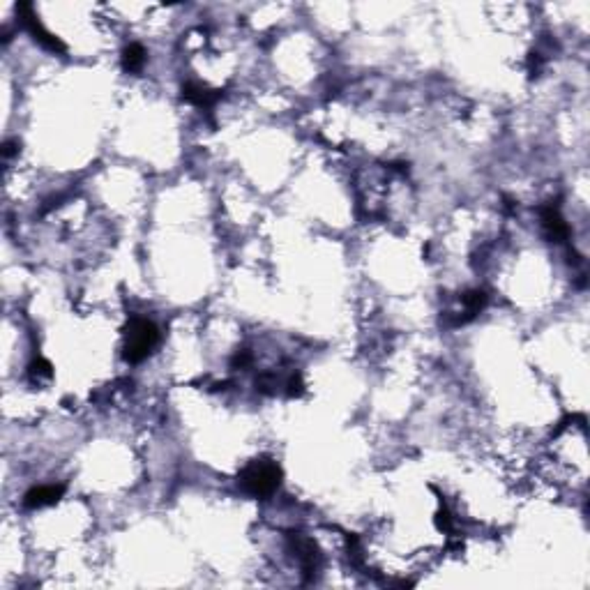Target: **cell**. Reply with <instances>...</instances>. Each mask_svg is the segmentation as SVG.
Instances as JSON below:
<instances>
[{
    "label": "cell",
    "mask_w": 590,
    "mask_h": 590,
    "mask_svg": "<svg viewBox=\"0 0 590 590\" xmlns=\"http://www.w3.org/2000/svg\"><path fill=\"white\" fill-rule=\"evenodd\" d=\"M183 97L190 101V104L199 106V108H210L219 99V92L210 90V88H206V85H201V83L190 81V83L183 85Z\"/></svg>",
    "instance_id": "7"
},
{
    "label": "cell",
    "mask_w": 590,
    "mask_h": 590,
    "mask_svg": "<svg viewBox=\"0 0 590 590\" xmlns=\"http://www.w3.org/2000/svg\"><path fill=\"white\" fill-rule=\"evenodd\" d=\"M146 65V51H143V46L141 44H129V46H125L122 49V67L127 69V72L132 74H136L141 72Z\"/></svg>",
    "instance_id": "9"
},
{
    "label": "cell",
    "mask_w": 590,
    "mask_h": 590,
    "mask_svg": "<svg viewBox=\"0 0 590 590\" xmlns=\"http://www.w3.org/2000/svg\"><path fill=\"white\" fill-rule=\"evenodd\" d=\"M542 56L540 53H531V58H528V72H531V76H538L540 74V69H542Z\"/></svg>",
    "instance_id": "12"
},
{
    "label": "cell",
    "mask_w": 590,
    "mask_h": 590,
    "mask_svg": "<svg viewBox=\"0 0 590 590\" xmlns=\"http://www.w3.org/2000/svg\"><path fill=\"white\" fill-rule=\"evenodd\" d=\"M51 365L44 358H37L33 365H30V376L33 379H51Z\"/></svg>",
    "instance_id": "10"
},
{
    "label": "cell",
    "mask_w": 590,
    "mask_h": 590,
    "mask_svg": "<svg viewBox=\"0 0 590 590\" xmlns=\"http://www.w3.org/2000/svg\"><path fill=\"white\" fill-rule=\"evenodd\" d=\"M65 493V486L62 484H39L33 486L26 496H23V507L28 510H39L46 505H56V503L62 498Z\"/></svg>",
    "instance_id": "4"
},
{
    "label": "cell",
    "mask_w": 590,
    "mask_h": 590,
    "mask_svg": "<svg viewBox=\"0 0 590 590\" xmlns=\"http://www.w3.org/2000/svg\"><path fill=\"white\" fill-rule=\"evenodd\" d=\"M542 217V226H545L547 235L556 242H568L570 238V226L568 222L561 217V212H558V206H545L540 212Z\"/></svg>",
    "instance_id": "6"
},
{
    "label": "cell",
    "mask_w": 590,
    "mask_h": 590,
    "mask_svg": "<svg viewBox=\"0 0 590 590\" xmlns=\"http://www.w3.org/2000/svg\"><path fill=\"white\" fill-rule=\"evenodd\" d=\"M17 146H19L17 141H5V143H3V157H5V160H10V157L17 153Z\"/></svg>",
    "instance_id": "14"
},
{
    "label": "cell",
    "mask_w": 590,
    "mask_h": 590,
    "mask_svg": "<svg viewBox=\"0 0 590 590\" xmlns=\"http://www.w3.org/2000/svg\"><path fill=\"white\" fill-rule=\"evenodd\" d=\"M249 360H251V358H249V353H247V351H242V353H238V356L233 358V367H238V365H240V367H247V365H249Z\"/></svg>",
    "instance_id": "15"
},
{
    "label": "cell",
    "mask_w": 590,
    "mask_h": 590,
    "mask_svg": "<svg viewBox=\"0 0 590 590\" xmlns=\"http://www.w3.org/2000/svg\"><path fill=\"white\" fill-rule=\"evenodd\" d=\"M486 302H489V295L484 293V290H468L466 295H463V316L459 318V323H468L470 318H475L479 311L484 309Z\"/></svg>",
    "instance_id": "8"
},
{
    "label": "cell",
    "mask_w": 590,
    "mask_h": 590,
    "mask_svg": "<svg viewBox=\"0 0 590 590\" xmlns=\"http://www.w3.org/2000/svg\"><path fill=\"white\" fill-rule=\"evenodd\" d=\"M302 390H304L302 376H300V374H293V376H290V379L286 381V392H288V397H295V395H300Z\"/></svg>",
    "instance_id": "11"
},
{
    "label": "cell",
    "mask_w": 590,
    "mask_h": 590,
    "mask_svg": "<svg viewBox=\"0 0 590 590\" xmlns=\"http://www.w3.org/2000/svg\"><path fill=\"white\" fill-rule=\"evenodd\" d=\"M19 17H21V23L30 30V35H33L39 44L44 46V49H49V51H56V53H62L65 51V44L60 42L58 37H53L49 30H46L42 23L37 21L35 17V12H33V5H28V3H21L19 5Z\"/></svg>",
    "instance_id": "3"
},
{
    "label": "cell",
    "mask_w": 590,
    "mask_h": 590,
    "mask_svg": "<svg viewBox=\"0 0 590 590\" xmlns=\"http://www.w3.org/2000/svg\"><path fill=\"white\" fill-rule=\"evenodd\" d=\"M281 482V470L274 461L270 459H258L251 461L249 466L240 473V489L254 496V498H265L277 491V486Z\"/></svg>",
    "instance_id": "2"
},
{
    "label": "cell",
    "mask_w": 590,
    "mask_h": 590,
    "mask_svg": "<svg viewBox=\"0 0 590 590\" xmlns=\"http://www.w3.org/2000/svg\"><path fill=\"white\" fill-rule=\"evenodd\" d=\"M436 524H438V528H443V531H450L452 528V517L447 510H440L438 517H436Z\"/></svg>",
    "instance_id": "13"
},
{
    "label": "cell",
    "mask_w": 590,
    "mask_h": 590,
    "mask_svg": "<svg viewBox=\"0 0 590 590\" xmlns=\"http://www.w3.org/2000/svg\"><path fill=\"white\" fill-rule=\"evenodd\" d=\"M290 547H293V552L297 554V561H300V565H302L304 579L309 581L311 574L316 572V561H318L316 547H314L311 540H307L304 535H300V533L290 535Z\"/></svg>",
    "instance_id": "5"
},
{
    "label": "cell",
    "mask_w": 590,
    "mask_h": 590,
    "mask_svg": "<svg viewBox=\"0 0 590 590\" xmlns=\"http://www.w3.org/2000/svg\"><path fill=\"white\" fill-rule=\"evenodd\" d=\"M157 342H160V330L148 318H139L134 316L127 328H125V344H122V353L127 362H143L150 353L155 351Z\"/></svg>",
    "instance_id": "1"
}]
</instances>
